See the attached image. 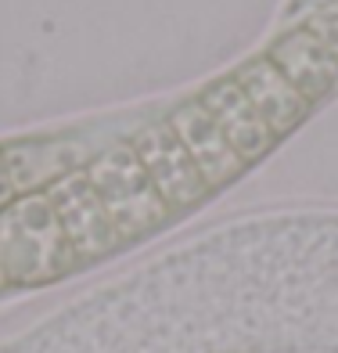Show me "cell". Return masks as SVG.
Listing matches in <instances>:
<instances>
[{"label": "cell", "mask_w": 338, "mask_h": 353, "mask_svg": "<svg viewBox=\"0 0 338 353\" xmlns=\"http://www.w3.org/2000/svg\"><path fill=\"white\" fill-rule=\"evenodd\" d=\"M0 267L8 285H47L79 267L47 191L19 195L0 210Z\"/></svg>", "instance_id": "1"}, {"label": "cell", "mask_w": 338, "mask_h": 353, "mask_svg": "<svg viewBox=\"0 0 338 353\" xmlns=\"http://www.w3.org/2000/svg\"><path fill=\"white\" fill-rule=\"evenodd\" d=\"M83 173L94 188V195L105 205V216L112 223V231H116L119 245L151 234L155 228H162L173 216L162 195L155 191V184L148 181V173H144L137 152L130 148V141H119L112 148L90 155Z\"/></svg>", "instance_id": "2"}, {"label": "cell", "mask_w": 338, "mask_h": 353, "mask_svg": "<svg viewBox=\"0 0 338 353\" xmlns=\"http://www.w3.org/2000/svg\"><path fill=\"white\" fill-rule=\"evenodd\" d=\"M126 141H130V148L137 152L140 166L148 173V181L155 184V191L169 205V213H184L209 195L198 166L191 163V155L184 152V144L176 141V134L169 130L166 119L140 126V130Z\"/></svg>", "instance_id": "3"}, {"label": "cell", "mask_w": 338, "mask_h": 353, "mask_svg": "<svg viewBox=\"0 0 338 353\" xmlns=\"http://www.w3.org/2000/svg\"><path fill=\"white\" fill-rule=\"evenodd\" d=\"M47 199H51L54 213L61 220V231H65V242L76 256V263H94L101 256H108L112 249H119L116 231H112V223L105 216V205L94 195L83 166L54 181L47 188Z\"/></svg>", "instance_id": "4"}, {"label": "cell", "mask_w": 338, "mask_h": 353, "mask_svg": "<svg viewBox=\"0 0 338 353\" xmlns=\"http://www.w3.org/2000/svg\"><path fill=\"white\" fill-rule=\"evenodd\" d=\"M166 123H169V130L176 134V141L184 144V152L191 155V163L198 166V173H202V181H205L209 191L227 188L231 181H237V176L245 173L241 155L231 148L227 134L220 130V123L209 116L198 98L180 101L166 116Z\"/></svg>", "instance_id": "5"}, {"label": "cell", "mask_w": 338, "mask_h": 353, "mask_svg": "<svg viewBox=\"0 0 338 353\" xmlns=\"http://www.w3.org/2000/svg\"><path fill=\"white\" fill-rule=\"evenodd\" d=\"M0 152H4L11 184H14L19 195H36V191H47L54 181H61L65 173H72V170L90 163L87 144H79L72 137L11 141V144H0Z\"/></svg>", "instance_id": "6"}, {"label": "cell", "mask_w": 338, "mask_h": 353, "mask_svg": "<svg viewBox=\"0 0 338 353\" xmlns=\"http://www.w3.org/2000/svg\"><path fill=\"white\" fill-rule=\"evenodd\" d=\"M198 101L205 105V112L220 123V130L227 134L231 148L241 155V163L252 166L255 159H263L273 144H277V134L270 130L263 123V116L252 108V101L245 98V90L237 87L234 76H220L213 79L202 94Z\"/></svg>", "instance_id": "7"}, {"label": "cell", "mask_w": 338, "mask_h": 353, "mask_svg": "<svg viewBox=\"0 0 338 353\" xmlns=\"http://www.w3.org/2000/svg\"><path fill=\"white\" fill-rule=\"evenodd\" d=\"M266 58L302 90L306 101H320L338 83V51L313 26H299L281 40H273Z\"/></svg>", "instance_id": "8"}, {"label": "cell", "mask_w": 338, "mask_h": 353, "mask_svg": "<svg viewBox=\"0 0 338 353\" xmlns=\"http://www.w3.org/2000/svg\"><path fill=\"white\" fill-rule=\"evenodd\" d=\"M237 79V87L245 90V98L252 101V108L263 116V123L270 126L277 137H284L288 130H295V126L310 116V101L302 98V90L288 79L266 54L245 61L237 72H231Z\"/></svg>", "instance_id": "9"}, {"label": "cell", "mask_w": 338, "mask_h": 353, "mask_svg": "<svg viewBox=\"0 0 338 353\" xmlns=\"http://www.w3.org/2000/svg\"><path fill=\"white\" fill-rule=\"evenodd\" d=\"M14 199H19V191H14V184H11V173H8V163H4V152H0V210H4V205H11Z\"/></svg>", "instance_id": "10"}, {"label": "cell", "mask_w": 338, "mask_h": 353, "mask_svg": "<svg viewBox=\"0 0 338 353\" xmlns=\"http://www.w3.org/2000/svg\"><path fill=\"white\" fill-rule=\"evenodd\" d=\"M8 288V274H4V267H0V292Z\"/></svg>", "instance_id": "11"}]
</instances>
